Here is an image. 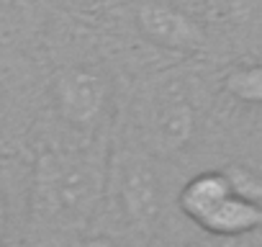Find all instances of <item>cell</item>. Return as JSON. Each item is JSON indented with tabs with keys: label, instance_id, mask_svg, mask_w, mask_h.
Returning <instances> with one entry per match:
<instances>
[{
	"label": "cell",
	"instance_id": "obj_5",
	"mask_svg": "<svg viewBox=\"0 0 262 247\" xmlns=\"http://www.w3.org/2000/svg\"><path fill=\"white\" fill-rule=\"evenodd\" d=\"M234 196L231 191V183L226 178V170L219 173V170H211V173H201L195 178H190L183 191H180V209L185 216H190L198 227L229 198Z\"/></svg>",
	"mask_w": 262,
	"mask_h": 247
},
{
	"label": "cell",
	"instance_id": "obj_10",
	"mask_svg": "<svg viewBox=\"0 0 262 247\" xmlns=\"http://www.w3.org/2000/svg\"><path fill=\"white\" fill-rule=\"evenodd\" d=\"M208 3L213 8H219L221 13H226V16H236V13H244L249 8L252 0H208Z\"/></svg>",
	"mask_w": 262,
	"mask_h": 247
},
{
	"label": "cell",
	"instance_id": "obj_2",
	"mask_svg": "<svg viewBox=\"0 0 262 247\" xmlns=\"http://www.w3.org/2000/svg\"><path fill=\"white\" fill-rule=\"evenodd\" d=\"M105 80L90 67H67L54 77V103L59 116L75 127L93 123L105 103Z\"/></svg>",
	"mask_w": 262,
	"mask_h": 247
},
{
	"label": "cell",
	"instance_id": "obj_11",
	"mask_svg": "<svg viewBox=\"0 0 262 247\" xmlns=\"http://www.w3.org/2000/svg\"><path fill=\"white\" fill-rule=\"evenodd\" d=\"M6 229H8V206H6L3 193H0V244L6 239Z\"/></svg>",
	"mask_w": 262,
	"mask_h": 247
},
{
	"label": "cell",
	"instance_id": "obj_1",
	"mask_svg": "<svg viewBox=\"0 0 262 247\" xmlns=\"http://www.w3.org/2000/svg\"><path fill=\"white\" fill-rule=\"evenodd\" d=\"M100 191V168L95 160L72 152H47L36 160L34 170V219L52 229L80 227L90 216Z\"/></svg>",
	"mask_w": 262,
	"mask_h": 247
},
{
	"label": "cell",
	"instance_id": "obj_4",
	"mask_svg": "<svg viewBox=\"0 0 262 247\" xmlns=\"http://www.w3.org/2000/svg\"><path fill=\"white\" fill-rule=\"evenodd\" d=\"M121 203L137 227H149L160 214V186L147 160H128L121 173Z\"/></svg>",
	"mask_w": 262,
	"mask_h": 247
},
{
	"label": "cell",
	"instance_id": "obj_12",
	"mask_svg": "<svg viewBox=\"0 0 262 247\" xmlns=\"http://www.w3.org/2000/svg\"><path fill=\"white\" fill-rule=\"evenodd\" d=\"M77 247H111V244L103 242V239H93V242H82V244H77Z\"/></svg>",
	"mask_w": 262,
	"mask_h": 247
},
{
	"label": "cell",
	"instance_id": "obj_6",
	"mask_svg": "<svg viewBox=\"0 0 262 247\" xmlns=\"http://www.w3.org/2000/svg\"><path fill=\"white\" fill-rule=\"evenodd\" d=\"M195 134V111L188 100L172 98L155 118V137L162 152L183 150Z\"/></svg>",
	"mask_w": 262,
	"mask_h": 247
},
{
	"label": "cell",
	"instance_id": "obj_7",
	"mask_svg": "<svg viewBox=\"0 0 262 247\" xmlns=\"http://www.w3.org/2000/svg\"><path fill=\"white\" fill-rule=\"evenodd\" d=\"M201 227L219 237H239L262 227V206L239 196H229Z\"/></svg>",
	"mask_w": 262,
	"mask_h": 247
},
{
	"label": "cell",
	"instance_id": "obj_3",
	"mask_svg": "<svg viewBox=\"0 0 262 247\" xmlns=\"http://www.w3.org/2000/svg\"><path fill=\"white\" fill-rule=\"evenodd\" d=\"M137 24L147 39L165 49L201 52L206 47V31L183 11L165 0H147L137 11Z\"/></svg>",
	"mask_w": 262,
	"mask_h": 247
},
{
	"label": "cell",
	"instance_id": "obj_9",
	"mask_svg": "<svg viewBox=\"0 0 262 247\" xmlns=\"http://www.w3.org/2000/svg\"><path fill=\"white\" fill-rule=\"evenodd\" d=\"M226 178H229V183H231L234 196L262 206V178H259L254 170L242 168V165H231V168L226 170Z\"/></svg>",
	"mask_w": 262,
	"mask_h": 247
},
{
	"label": "cell",
	"instance_id": "obj_8",
	"mask_svg": "<svg viewBox=\"0 0 262 247\" xmlns=\"http://www.w3.org/2000/svg\"><path fill=\"white\" fill-rule=\"evenodd\" d=\"M224 88L236 100L262 106V62L259 65H249V67H239V70L229 72L226 80H224Z\"/></svg>",
	"mask_w": 262,
	"mask_h": 247
}]
</instances>
